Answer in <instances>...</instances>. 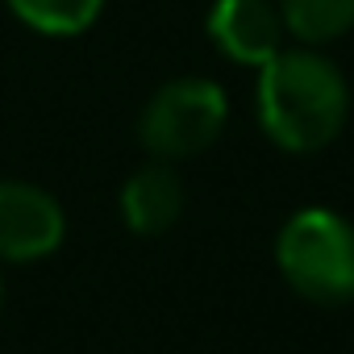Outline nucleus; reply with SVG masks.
<instances>
[{
  "label": "nucleus",
  "mask_w": 354,
  "mask_h": 354,
  "mask_svg": "<svg viewBox=\"0 0 354 354\" xmlns=\"http://www.w3.org/2000/svg\"><path fill=\"white\" fill-rule=\"evenodd\" d=\"M254 109L263 133L288 154H317L333 146L350 117V84L317 46H283L259 67Z\"/></svg>",
  "instance_id": "nucleus-1"
},
{
  "label": "nucleus",
  "mask_w": 354,
  "mask_h": 354,
  "mask_svg": "<svg viewBox=\"0 0 354 354\" xmlns=\"http://www.w3.org/2000/svg\"><path fill=\"white\" fill-rule=\"evenodd\" d=\"M275 267L296 296L321 308L354 300V225L333 209H300L275 238Z\"/></svg>",
  "instance_id": "nucleus-2"
},
{
  "label": "nucleus",
  "mask_w": 354,
  "mask_h": 354,
  "mask_svg": "<svg viewBox=\"0 0 354 354\" xmlns=\"http://www.w3.org/2000/svg\"><path fill=\"white\" fill-rule=\"evenodd\" d=\"M230 121V100L221 84L201 80V75H180L162 84L142 117H138V138L158 162H180L205 154Z\"/></svg>",
  "instance_id": "nucleus-3"
},
{
  "label": "nucleus",
  "mask_w": 354,
  "mask_h": 354,
  "mask_svg": "<svg viewBox=\"0 0 354 354\" xmlns=\"http://www.w3.org/2000/svg\"><path fill=\"white\" fill-rule=\"evenodd\" d=\"M67 238V217L50 192L21 180H0V259L38 263Z\"/></svg>",
  "instance_id": "nucleus-4"
},
{
  "label": "nucleus",
  "mask_w": 354,
  "mask_h": 354,
  "mask_svg": "<svg viewBox=\"0 0 354 354\" xmlns=\"http://www.w3.org/2000/svg\"><path fill=\"white\" fill-rule=\"evenodd\" d=\"M213 46L238 67H263L283 50V17L275 0H213L205 21Z\"/></svg>",
  "instance_id": "nucleus-5"
},
{
  "label": "nucleus",
  "mask_w": 354,
  "mask_h": 354,
  "mask_svg": "<svg viewBox=\"0 0 354 354\" xmlns=\"http://www.w3.org/2000/svg\"><path fill=\"white\" fill-rule=\"evenodd\" d=\"M184 213V180L171 171V162H146L121 184V221L138 238L167 234Z\"/></svg>",
  "instance_id": "nucleus-6"
},
{
  "label": "nucleus",
  "mask_w": 354,
  "mask_h": 354,
  "mask_svg": "<svg viewBox=\"0 0 354 354\" xmlns=\"http://www.w3.org/2000/svg\"><path fill=\"white\" fill-rule=\"evenodd\" d=\"M279 17L300 46H329L354 30V0H279Z\"/></svg>",
  "instance_id": "nucleus-7"
},
{
  "label": "nucleus",
  "mask_w": 354,
  "mask_h": 354,
  "mask_svg": "<svg viewBox=\"0 0 354 354\" xmlns=\"http://www.w3.org/2000/svg\"><path fill=\"white\" fill-rule=\"evenodd\" d=\"M5 5L13 9L17 21L46 38H75L100 17L104 0H5Z\"/></svg>",
  "instance_id": "nucleus-8"
},
{
  "label": "nucleus",
  "mask_w": 354,
  "mask_h": 354,
  "mask_svg": "<svg viewBox=\"0 0 354 354\" xmlns=\"http://www.w3.org/2000/svg\"><path fill=\"white\" fill-rule=\"evenodd\" d=\"M0 300H5V288H0Z\"/></svg>",
  "instance_id": "nucleus-9"
}]
</instances>
